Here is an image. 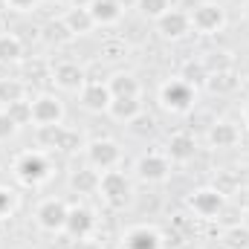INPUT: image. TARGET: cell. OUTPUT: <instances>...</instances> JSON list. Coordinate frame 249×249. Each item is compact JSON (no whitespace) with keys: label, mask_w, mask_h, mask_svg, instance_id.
<instances>
[{"label":"cell","mask_w":249,"mask_h":249,"mask_svg":"<svg viewBox=\"0 0 249 249\" xmlns=\"http://www.w3.org/2000/svg\"><path fill=\"white\" fill-rule=\"evenodd\" d=\"M15 130H18V122H15V116L3 107L0 110V139H9V136H15Z\"/></svg>","instance_id":"obj_25"},{"label":"cell","mask_w":249,"mask_h":249,"mask_svg":"<svg viewBox=\"0 0 249 249\" xmlns=\"http://www.w3.org/2000/svg\"><path fill=\"white\" fill-rule=\"evenodd\" d=\"M188 18H191V26L200 29V32H217V29L226 23V12H223V6H217V3H203V6H197Z\"/></svg>","instance_id":"obj_6"},{"label":"cell","mask_w":249,"mask_h":249,"mask_svg":"<svg viewBox=\"0 0 249 249\" xmlns=\"http://www.w3.org/2000/svg\"><path fill=\"white\" fill-rule=\"evenodd\" d=\"M160 99L168 110H188L194 105V90L186 78H171L162 90H160Z\"/></svg>","instance_id":"obj_3"},{"label":"cell","mask_w":249,"mask_h":249,"mask_svg":"<svg viewBox=\"0 0 249 249\" xmlns=\"http://www.w3.org/2000/svg\"><path fill=\"white\" fill-rule=\"evenodd\" d=\"M87 160H90V165L96 171L105 174V171H113L116 168V162L122 160V148L116 142H110V139H99V142L87 145Z\"/></svg>","instance_id":"obj_1"},{"label":"cell","mask_w":249,"mask_h":249,"mask_svg":"<svg viewBox=\"0 0 249 249\" xmlns=\"http://www.w3.org/2000/svg\"><path fill=\"white\" fill-rule=\"evenodd\" d=\"M23 96H26V84L23 81H18V78H0V105L3 107H12V105H18V102H23Z\"/></svg>","instance_id":"obj_19"},{"label":"cell","mask_w":249,"mask_h":249,"mask_svg":"<svg viewBox=\"0 0 249 249\" xmlns=\"http://www.w3.org/2000/svg\"><path fill=\"white\" fill-rule=\"evenodd\" d=\"M9 212H12V194L6 188H0V217L9 214Z\"/></svg>","instance_id":"obj_27"},{"label":"cell","mask_w":249,"mask_h":249,"mask_svg":"<svg viewBox=\"0 0 249 249\" xmlns=\"http://www.w3.org/2000/svg\"><path fill=\"white\" fill-rule=\"evenodd\" d=\"M99 191H102V197L113 209H119L130 197V183H127V177H124L122 171H105L102 180H99Z\"/></svg>","instance_id":"obj_2"},{"label":"cell","mask_w":249,"mask_h":249,"mask_svg":"<svg viewBox=\"0 0 249 249\" xmlns=\"http://www.w3.org/2000/svg\"><path fill=\"white\" fill-rule=\"evenodd\" d=\"M212 78V90H232L235 87V78L229 72H217V75H209Z\"/></svg>","instance_id":"obj_26"},{"label":"cell","mask_w":249,"mask_h":249,"mask_svg":"<svg viewBox=\"0 0 249 249\" xmlns=\"http://www.w3.org/2000/svg\"><path fill=\"white\" fill-rule=\"evenodd\" d=\"M53 78H55V84L64 87V90H78V87H84V70H81L78 64H58V67L53 70Z\"/></svg>","instance_id":"obj_16"},{"label":"cell","mask_w":249,"mask_h":249,"mask_svg":"<svg viewBox=\"0 0 249 249\" xmlns=\"http://www.w3.org/2000/svg\"><path fill=\"white\" fill-rule=\"evenodd\" d=\"M93 226H96V217H93L90 209H70V214H67V226H64V229H67L72 238L87 241V235L93 232Z\"/></svg>","instance_id":"obj_10"},{"label":"cell","mask_w":249,"mask_h":249,"mask_svg":"<svg viewBox=\"0 0 249 249\" xmlns=\"http://www.w3.org/2000/svg\"><path fill=\"white\" fill-rule=\"evenodd\" d=\"M107 113H110L113 119L133 122V119L142 113V102H139V96H113V102H110Z\"/></svg>","instance_id":"obj_14"},{"label":"cell","mask_w":249,"mask_h":249,"mask_svg":"<svg viewBox=\"0 0 249 249\" xmlns=\"http://www.w3.org/2000/svg\"><path fill=\"white\" fill-rule=\"evenodd\" d=\"M136 9L145 15V18H154L160 20L168 9H171V0H136Z\"/></svg>","instance_id":"obj_23"},{"label":"cell","mask_w":249,"mask_h":249,"mask_svg":"<svg viewBox=\"0 0 249 249\" xmlns=\"http://www.w3.org/2000/svg\"><path fill=\"white\" fill-rule=\"evenodd\" d=\"M194 151H197V142H194V136L191 133H174L171 139H168V157L171 160H177V162H186L194 157Z\"/></svg>","instance_id":"obj_18"},{"label":"cell","mask_w":249,"mask_h":249,"mask_svg":"<svg viewBox=\"0 0 249 249\" xmlns=\"http://www.w3.org/2000/svg\"><path fill=\"white\" fill-rule=\"evenodd\" d=\"M61 20L67 23V29H70L72 35H84V32H90V29L96 26V20H93V15H90V9H87V6L67 9Z\"/></svg>","instance_id":"obj_15"},{"label":"cell","mask_w":249,"mask_h":249,"mask_svg":"<svg viewBox=\"0 0 249 249\" xmlns=\"http://www.w3.org/2000/svg\"><path fill=\"white\" fill-rule=\"evenodd\" d=\"M168 171H171V165H168V157H162V154H148V157H142V160L136 162V174H139L142 180H148V183L165 180Z\"/></svg>","instance_id":"obj_9"},{"label":"cell","mask_w":249,"mask_h":249,"mask_svg":"<svg viewBox=\"0 0 249 249\" xmlns=\"http://www.w3.org/2000/svg\"><path fill=\"white\" fill-rule=\"evenodd\" d=\"M220 206H223V197H220V191H214V188H203V191H197V194L191 197V209H194L200 217H214V214L220 212Z\"/></svg>","instance_id":"obj_13"},{"label":"cell","mask_w":249,"mask_h":249,"mask_svg":"<svg viewBox=\"0 0 249 249\" xmlns=\"http://www.w3.org/2000/svg\"><path fill=\"white\" fill-rule=\"evenodd\" d=\"M67 214H70V209L64 206V200H44L35 212L38 226L47 229V232H61L67 226Z\"/></svg>","instance_id":"obj_5"},{"label":"cell","mask_w":249,"mask_h":249,"mask_svg":"<svg viewBox=\"0 0 249 249\" xmlns=\"http://www.w3.org/2000/svg\"><path fill=\"white\" fill-rule=\"evenodd\" d=\"M55 3H67V0H55Z\"/></svg>","instance_id":"obj_32"},{"label":"cell","mask_w":249,"mask_h":249,"mask_svg":"<svg viewBox=\"0 0 249 249\" xmlns=\"http://www.w3.org/2000/svg\"><path fill=\"white\" fill-rule=\"evenodd\" d=\"M209 139L217 145V148H223V145H232L235 139H238V130H235V124L229 122H214V127H212V133H209Z\"/></svg>","instance_id":"obj_22"},{"label":"cell","mask_w":249,"mask_h":249,"mask_svg":"<svg viewBox=\"0 0 249 249\" xmlns=\"http://www.w3.org/2000/svg\"><path fill=\"white\" fill-rule=\"evenodd\" d=\"M188 26H191V18H188L186 12H177V9H168V12L157 20V29H160L165 38H180V35H186Z\"/></svg>","instance_id":"obj_11"},{"label":"cell","mask_w":249,"mask_h":249,"mask_svg":"<svg viewBox=\"0 0 249 249\" xmlns=\"http://www.w3.org/2000/svg\"><path fill=\"white\" fill-rule=\"evenodd\" d=\"M223 247H229V249H249V229H241V226L229 229V232H226V238H223Z\"/></svg>","instance_id":"obj_24"},{"label":"cell","mask_w":249,"mask_h":249,"mask_svg":"<svg viewBox=\"0 0 249 249\" xmlns=\"http://www.w3.org/2000/svg\"><path fill=\"white\" fill-rule=\"evenodd\" d=\"M247 20H249V3H247Z\"/></svg>","instance_id":"obj_30"},{"label":"cell","mask_w":249,"mask_h":249,"mask_svg":"<svg viewBox=\"0 0 249 249\" xmlns=\"http://www.w3.org/2000/svg\"><path fill=\"white\" fill-rule=\"evenodd\" d=\"M160 235L148 226H133L122 238V249H160Z\"/></svg>","instance_id":"obj_12"},{"label":"cell","mask_w":249,"mask_h":249,"mask_svg":"<svg viewBox=\"0 0 249 249\" xmlns=\"http://www.w3.org/2000/svg\"><path fill=\"white\" fill-rule=\"evenodd\" d=\"M107 87H110L113 96H139V84H136V78H133V75H124V72L113 75Z\"/></svg>","instance_id":"obj_21"},{"label":"cell","mask_w":249,"mask_h":249,"mask_svg":"<svg viewBox=\"0 0 249 249\" xmlns=\"http://www.w3.org/2000/svg\"><path fill=\"white\" fill-rule=\"evenodd\" d=\"M15 171H18V177H20L23 183H32V186H35V183H41V180L50 177V162H47L44 154H23V157L18 160Z\"/></svg>","instance_id":"obj_7"},{"label":"cell","mask_w":249,"mask_h":249,"mask_svg":"<svg viewBox=\"0 0 249 249\" xmlns=\"http://www.w3.org/2000/svg\"><path fill=\"white\" fill-rule=\"evenodd\" d=\"M23 55V44H20V38L18 35H12V32H3L0 35V61H18Z\"/></svg>","instance_id":"obj_20"},{"label":"cell","mask_w":249,"mask_h":249,"mask_svg":"<svg viewBox=\"0 0 249 249\" xmlns=\"http://www.w3.org/2000/svg\"><path fill=\"white\" fill-rule=\"evenodd\" d=\"M220 249H229V247H220Z\"/></svg>","instance_id":"obj_33"},{"label":"cell","mask_w":249,"mask_h":249,"mask_svg":"<svg viewBox=\"0 0 249 249\" xmlns=\"http://www.w3.org/2000/svg\"><path fill=\"white\" fill-rule=\"evenodd\" d=\"M29 110H32V122L41 124V127H53V124H61L64 107L55 96H38L29 102Z\"/></svg>","instance_id":"obj_4"},{"label":"cell","mask_w":249,"mask_h":249,"mask_svg":"<svg viewBox=\"0 0 249 249\" xmlns=\"http://www.w3.org/2000/svg\"><path fill=\"white\" fill-rule=\"evenodd\" d=\"M90 15L96 23H116L122 18V3L119 0H90Z\"/></svg>","instance_id":"obj_17"},{"label":"cell","mask_w":249,"mask_h":249,"mask_svg":"<svg viewBox=\"0 0 249 249\" xmlns=\"http://www.w3.org/2000/svg\"><path fill=\"white\" fill-rule=\"evenodd\" d=\"M247 122H249V107H247Z\"/></svg>","instance_id":"obj_31"},{"label":"cell","mask_w":249,"mask_h":249,"mask_svg":"<svg viewBox=\"0 0 249 249\" xmlns=\"http://www.w3.org/2000/svg\"><path fill=\"white\" fill-rule=\"evenodd\" d=\"M110 102H113V93H110L107 84H102V81H90V84L81 87V105H84L87 110H96V113H99V110H107Z\"/></svg>","instance_id":"obj_8"},{"label":"cell","mask_w":249,"mask_h":249,"mask_svg":"<svg viewBox=\"0 0 249 249\" xmlns=\"http://www.w3.org/2000/svg\"><path fill=\"white\" fill-rule=\"evenodd\" d=\"M75 249H96V244H90V241H78V247Z\"/></svg>","instance_id":"obj_29"},{"label":"cell","mask_w":249,"mask_h":249,"mask_svg":"<svg viewBox=\"0 0 249 249\" xmlns=\"http://www.w3.org/2000/svg\"><path fill=\"white\" fill-rule=\"evenodd\" d=\"M18 12H29V9H35L38 6V0H9Z\"/></svg>","instance_id":"obj_28"}]
</instances>
